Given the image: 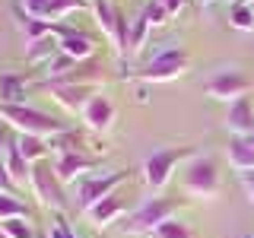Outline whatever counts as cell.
Returning <instances> with one entry per match:
<instances>
[{
  "label": "cell",
  "instance_id": "obj_1",
  "mask_svg": "<svg viewBox=\"0 0 254 238\" xmlns=\"http://www.w3.org/2000/svg\"><path fill=\"white\" fill-rule=\"evenodd\" d=\"M0 121H6V127H13L22 137H42V140H51L58 133L70 130L64 121H58V118L45 115V111H38L32 105H0Z\"/></svg>",
  "mask_w": 254,
  "mask_h": 238
},
{
  "label": "cell",
  "instance_id": "obj_2",
  "mask_svg": "<svg viewBox=\"0 0 254 238\" xmlns=\"http://www.w3.org/2000/svg\"><path fill=\"white\" fill-rule=\"evenodd\" d=\"M185 206V197H149L143 206L130 213L121 222V232L124 235H153L162 222L175 219V213Z\"/></svg>",
  "mask_w": 254,
  "mask_h": 238
},
{
  "label": "cell",
  "instance_id": "obj_3",
  "mask_svg": "<svg viewBox=\"0 0 254 238\" xmlns=\"http://www.w3.org/2000/svg\"><path fill=\"white\" fill-rule=\"evenodd\" d=\"M194 156H197L194 146H159V149H153L146 156V162H143V181H146V187L153 194H159L172 181V172L181 162H190Z\"/></svg>",
  "mask_w": 254,
  "mask_h": 238
},
{
  "label": "cell",
  "instance_id": "obj_4",
  "mask_svg": "<svg viewBox=\"0 0 254 238\" xmlns=\"http://www.w3.org/2000/svg\"><path fill=\"white\" fill-rule=\"evenodd\" d=\"M181 187H185L188 197H194V200H216L219 197V165L213 162L210 156L197 153L190 162L185 165V181H181Z\"/></svg>",
  "mask_w": 254,
  "mask_h": 238
},
{
  "label": "cell",
  "instance_id": "obj_5",
  "mask_svg": "<svg viewBox=\"0 0 254 238\" xmlns=\"http://www.w3.org/2000/svg\"><path fill=\"white\" fill-rule=\"evenodd\" d=\"M190 67V58L185 48H162L153 58L143 63L140 70H133L130 76H137L140 83H172Z\"/></svg>",
  "mask_w": 254,
  "mask_h": 238
},
{
  "label": "cell",
  "instance_id": "obj_6",
  "mask_svg": "<svg viewBox=\"0 0 254 238\" xmlns=\"http://www.w3.org/2000/svg\"><path fill=\"white\" fill-rule=\"evenodd\" d=\"M29 187L35 194V200L45 206L48 213H64L67 210V194H64V181L58 178L54 165L48 162H35L32 165V175H29Z\"/></svg>",
  "mask_w": 254,
  "mask_h": 238
},
{
  "label": "cell",
  "instance_id": "obj_7",
  "mask_svg": "<svg viewBox=\"0 0 254 238\" xmlns=\"http://www.w3.org/2000/svg\"><path fill=\"white\" fill-rule=\"evenodd\" d=\"M130 178V172L127 169H118V172H102V175H86L83 181H76V210L86 213L92 210L99 200H105L108 194H115L118 187L124 184V181Z\"/></svg>",
  "mask_w": 254,
  "mask_h": 238
},
{
  "label": "cell",
  "instance_id": "obj_8",
  "mask_svg": "<svg viewBox=\"0 0 254 238\" xmlns=\"http://www.w3.org/2000/svg\"><path fill=\"white\" fill-rule=\"evenodd\" d=\"M89 10L95 16V26L102 29V35L115 45L118 58L127 54V32H130V19H124V13L118 10L111 0H89Z\"/></svg>",
  "mask_w": 254,
  "mask_h": 238
},
{
  "label": "cell",
  "instance_id": "obj_9",
  "mask_svg": "<svg viewBox=\"0 0 254 238\" xmlns=\"http://www.w3.org/2000/svg\"><path fill=\"white\" fill-rule=\"evenodd\" d=\"M203 92L216 102H229V105H232L235 99H245V95L251 92V79L245 76L242 70H219L216 76L206 79Z\"/></svg>",
  "mask_w": 254,
  "mask_h": 238
},
{
  "label": "cell",
  "instance_id": "obj_10",
  "mask_svg": "<svg viewBox=\"0 0 254 238\" xmlns=\"http://www.w3.org/2000/svg\"><path fill=\"white\" fill-rule=\"evenodd\" d=\"M79 121H83L86 127H89L92 133H108L111 127H115V121H118L115 102H111L108 95L95 92L92 99H89V105H86L83 111H79Z\"/></svg>",
  "mask_w": 254,
  "mask_h": 238
},
{
  "label": "cell",
  "instance_id": "obj_11",
  "mask_svg": "<svg viewBox=\"0 0 254 238\" xmlns=\"http://www.w3.org/2000/svg\"><path fill=\"white\" fill-rule=\"evenodd\" d=\"M42 89L51 92V99L70 115H79L95 95V86H67V83H48V79H42Z\"/></svg>",
  "mask_w": 254,
  "mask_h": 238
},
{
  "label": "cell",
  "instance_id": "obj_12",
  "mask_svg": "<svg viewBox=\"0 0 254 238\" xmlns=\"http://www.w3.org/2000/svg\"><path fill=\"white\" fill-rule=\"evenodd\" d=\"M95 169H99V159L86 156V153H58L54 156V172H58V178L64 184H76V181H83Z\"/></svg>",
  "mask_w": 254,
  "mask_h": 238
},
{
  "label": "cell",
  "instance_id": "obj_13",
  "mask_svg": "<svg viewBox=\"0 0 254 238\" xmlns=\"http://www.w3.org/2000/svg\"><path fill=\"white\" fill-rule=\"evenodd\" d=\"M54 35H58V45H61V54H67V58H73L76 63L79 60H92L95 54V42L86 32H76V29H67L61 26V22H54Z\"/></svg>",
  "mask_w": 254,
  "mask_h": 238
},
{
  "label": "cell",
  "instance_id": "obj_14",
  "mask_svg": "<svg viewBox=\"0 0 254 238\" xmlns=\"http://www.w3.org/2000/svg\"><path fill=\"white\" fill-rule=\"evenodd\" d=\"M124 210H127L124 197H121V194H118V190H115V194H108L105 200H99V203H95L92 210H86L83 216L89 219L95 229H108V226H115V222L124 216Z\"/></svg>",
  "mask_w": 254,
  "mask_h": 238
},
{
  "label": "cell",
  "instance_id": "obj_15",
  "mask_svg": "<svg viewBox=\"0 0 254 238\" xmlns=\"http://www.w3.org/2000/svg\"><path fill=\"white\" fill-rule=\"evenodd\" d=\"M226 127H229L232 137H251L254 133V105H251L248 95H245V99H235L232 105H229Z\"/></svg>",
  "mask_w": 254,
  "mask_h": 238
},
{
  "label": "cell",
  "instance_id": "obj_16",
  "mask_svg": "<svg viewBox=\"0 0 254 238\" xmlns=\"http://www.w3.org/2000/svg\"><path fill=\"white\" fill-rule=\"evenodd\" d=\"M226 159L238 175L254 172V146H251V140L248 137H232L229 146H226Z\"/></svg>",
  "mask_w": 254,
  "mask_h": 238
},
{
  "label": "cell",
  "instance_id": "obj_17",
  "mask_svg": "<svg viewBox=\"0 0 254 238\" xmlns=\"http://www.w3.org/2000/svg\"><path fill=\"white\" fill-rule=\"evenodd\" d=\"M16 29H19V35H22V42L29 45H35V42H42V38L48 35H54V22H45V19H35V16H26L16 6Z\"/></svg>",
  "mask_w": 254,
  "mask_h": 238
},
{
  "label": "cell",
  "instance_id": "obj_18",
  "mask_svg": "<svg viewBox=\"0 0 254 238\" xmlns=\"http://www.w3.org/2000/svg\"><path fill=\"white\" fill-rule=\"evenodd\" d=\"M26 76L16 73H3L0 76V105H26Z\"/></svg>",
  "mask_w": 254,
  "mask_h": 238
},
{
  "label": "cell",
  "instance_id": "obj_19",
  "mask_svg": "<svg viewBox=\"0 0 254 238\" xmlns=\"http://www.w3.org/2000/svg\"><path fill=\"white\" fill-rule=\"evenodd\" d=\"M3 165H6V172L13 175V181H16V184H29L32 165L26 162V159H22L19 146H16V140H10V146L3 149Z\"/></svg>",
  "mask_w": 254,
  "mask_h": 238
},
{
  "label": "cell",
  "instance_id": "obj_20",
  "mask_svg": "<svg viewBox=\"0 0 254 238\" xmlns=\"http://www.w3.org/2000/svg\"><path fill=\"white\" fill-rule=\"evenodd\" d=\"M54 54H61L58 35H48V38H42V42H35V45L26 48V63H29V67H38V63L48 67V63L54 60Z\"/></svg>",
  "mask_w": 254,
  "mask_h": 238
},
{
  "label": "cell",
  "instance_id": "obj_21",
  "mask_svg": "<svg viewBox=\"0 0 254 238\" xmlns=\"http://www.w3.org/2000/svg\"><path fill=\"white\" fill-rule=\"evenodd\" d=\"M16 146H19V153H22V159H26L29 165L45 162L48 153H51L48 140H42V137H22V133H16Z\"/></svg>",
  "mask_w": 254,
  "mask_h": 238
},
{
  "label": "cell",
  "instance_id": "obj_22",
  "mask_svg": "<svg viewBox=\"0 0 254 238\" xmlns=\"http://www.w3.org/2000/svg\"><path fill=\"white\" fill-rule=\"evenodd\" d=\"M149 19H146V13H140L137 19H130V32H127V54L124 58H133V54H140L143 51V45H146V38H149Z\"/></svg>",
  "mask_w": 254,
  "mask_h": 238
},
{
  "label": "cell",
  "instance_id": "obj_23",
  "mask_svg": "<svg viewBox=\"0 0 254 238\" xmlns=\"http://www.w3.org/2000/svg\"><path fill=\"white\" fill-rule=\"evenodd\" d=\"M0 235L3 238H38V229L32 222V216H16V219L0 222Z\"/></svg>",
  "mask_w": 254,
  "mask_h": 238
},
{
  "label": "cell",
  "instance_id": "obj_24",
  "mask_svg": "<svg viewBox=\"0 0 254 238\" xmlns=\"http://www.w3.org/2000/svg\"><path fill=\"white\" fill-rule=\"evenodd\" d=\"M83 6H89V0H48V6H45V16H42V19H45V22H61L64 16H70V13L83 10Z\"/></svg>",
  "mask_w": 254,
  "mask_h": 238
},
{
  "label": "cell",
  "instance_id": "obj_25",
  "mask_svg": "<svg viewBox=\"0 0 254 238\" xmlns=\"http://www.w3.org/2000/svg\"><path fill=\"white\" fill-rule=\"evenodd\" d=\"M229 26H232V29H242V32H251L254 29V6L235 0V3H232V13H229Z\"/></svg>",
  "mask_w": 254,
  "mask_h": 238
},
{
  "label": "cell",
  "instance_id": "obj_26",
  "mask_svg": "<svg viewBox=\"0 0 254 238\" xmlns=\"http://www.w3.org/2000/svg\"><path fill=\"white\" fill-rule=\"evenodd\" d=\"M16 216H32L29 206L22 203L16 194H0V222H3V219H16Z\"/></svg>",
  "mask_w": 254,
  "mask_h": 238
},
{
  "label": "cell",
  "instance_id": "obj_27",
  "mask_svg": "<svg viewBox=\"0 0 254 238\" xmlns=\"http://www.w3.org/2000/svg\"><path fill=\"white\" fill-rule=\"evenodd\" d=\"M153 238H197V235H194V229H190L188 222L169 219V222H162V226L153 232Z\"/></svg>",
  "mask_w": 254,
  "mask_h": 238
},
{
  "label": "cell",
  "instance_id": "obj_28",
  "mask_svg": "<svg viewBox=\"0 0 254 238\" xmlns=\"http://www.w3.org/2000/svg\"><path fill=\"white\" fill-rule=\"evenodd\" d=\"M48 238H79L73 229L67 226V219L61 216V213H54V219H51V229H48Z\"/></svg>",
  "mask_w": 254,
  "mask_h": 238
},
{
  "label": "cell",
  "instance_id": "obj_29",
  "mask_svg": "<svg viewBox=\"0 0 254 238\" xmlns=\"http://www.w3.org/2000/svg\"><path fill=\"white\" fill-rule=\"evenodd\" d=\"M143 13H146L149 26H162V22H169V13H165V6L159 3V0H153V3L143 6Z\"/></svg>",
  "mask_w": 254,
  "mask_h": 238
},
{
  "label": "cell",
  "instance_id": "obj_30",
  "mask_svg": "<svg viewBox=\"0 0 254 238\" xmlns=\"http://www.w3.org/2000/svg\"><path fill=\"white\" fill-rule=\"evenodd\" d=\"M16 181H13V175L6 172V165H3V159H0V194H16Z\"/></svg>",
  "mask_w": 254,
  "mask_h": 238
},
{
  "label": "cell",
  "instance_id": "obj_31",
  "mask_svg": "<svg viewBox=\"0 0 254 238\" xmlns=\"http://www.w3.org/2000/svg\"><path fill=\"white\" fill-rule=\"evenodd\" d=\"M159 3L165 6V13H169V16H178L181 6H185V0H159Z\"/></svg>",
  "mask_w": 254,
  "mask_h": 238
},
{
  "label": "cell",
  "instance_id": "obj_32",
  "mask_svg": "<svg viewBox=\"0 0 254 238\" xmlns=\"http://www.w3.org/2000/svg\"><path fill=\"white\" fill-rule=\"evenodd\" d=\"M242 184H245V190H248V197H251V203H254V172L242 175Z\"/></svg>",
  "mask_w": 254,
  "mask_h": 238
},
{
  "label": "cell",
  "instance_id": "obj_33",
  "mask_svg": "<svg viewBox=\"0 0 254 238\" xmlns=\"http://www.w3.org/2000/svg\"><path fill=\"white\" fill-rule=\"evenodd\" d=\"M6 146H10V137H6V127L3 124H0V153H3V149Z\"/></svg>",
  "mask_w": 254,
  "mask_h": 238
},
{
  "label": "cell",
  "instance_id": "obj_34",
  "mask_svg": "<svg viewBox=\"0 0 254 238\" xmlns=\"http://www.w3.org/2000/svg\"><path fill=\"white\" fill-rule=\"evenodd\" d=\"M200 3H203V6H210V3H216V0H200ZM232 3H235V0H232Z\"/></svg>",
  "mask_w": 254,
  "mask_h": 238
},
{
  "label": "cell",
  "instance_id": "obj_35",
  "mask_svg": "<svg viewBox=\"0 0 254 238\" xmlns=\"http://www.w3.org/2000/svg\"><path fill=\"white\" fill-rule=\"evenodd\" d=\"M248 140H251V146H254V133H251V137H248Z\"/></svg>",
  "mask_w": 254,
  "mask_h": 238
},
{
  "label": "cell",
  "instance_id": "obj_36",
  "mask_svg": "<svg viewBox=\"0 0 254 238\" xmlns=\"http://www.w3.org/2000/svg\"><path fill=\"white\" fill-rule=\"evenodd\" d=\"M242 3H254V0H242Z\"/></svg>",
  "mask_w": 254,
  "mask_h": 238
},
{
  "label": "cell",
  "instance_id": "obj_37",
  "mask_svg": "<svg viewBox=\"0 0 254 238\" xmlns=\"http://www.w3.org/2000/svg\"><path fill=\"white\" fill-rule=\"evenodd\" d=\"M38 238H48V235H38Z\"/></svg>",
  "mask_w": 254,
  "mask_h": 238
}]
</instances>
